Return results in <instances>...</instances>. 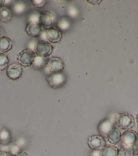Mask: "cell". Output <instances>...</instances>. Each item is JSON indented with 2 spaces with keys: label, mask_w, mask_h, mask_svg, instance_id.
Wrapping results in <instances>:
<instances>
[{
  "label": "cell",
  "mask_w": 138,
  "mask_h": 156,
  "mask_svg": "<svg viewBox=\"0 0 138 156\" xmlns=\"http://www.w3.org/2000/svg\"><path fill=\"white\" fill-rule=\"evenodd\" d=\"M40 37L41 38V40H44L50 43H57L61 40L62 32L54 26L48 29H43Z\"/></svg>",
  "instance_id": "cell-1"
},
{
  "label": "cell",
  "mask_w": 138,
  "mask_h": 156,
  "mask_svg": "<svg viewBox=\"0 0 138 156\" xmlns=\"http://www.w3.org/2000/svg\"><path fill=\"white\" fill-rule=\"evenodd\" d=\"M36 54L29 48H26L20 51L16 57L18 64L21 67H28L32 66Z\"/></svg>",
  "instance_id": "cell-2"
},
{
  "label": "cell",
  "mask_w": 138,
  "mask_h": 156,
  "mask_svg": "<svg viewBox=\"0 0 138 156\" xmlns=\"http://www.w3.org/2000/svg\"><path fill=\"white\" fill-rule=\"evenodd\" d=\"M48 85L53 88H60L63 87L67 81L66 74L63 72L49 74L46 77Z\"/></svg>",
  "instance_id": "cell-3"
},
{
  "label": "cell",
  "mask_w": 138,
  "mask_h": 156,
  "mask_svg": "<svg viewBox=\"0 0 138 156\" xmlns=\"http://www.w3.org/2000/svg\"><path fill=\"white\" fill-rule=\"evenodd\" d=\"M64 68V63L63 60L60 57L56 56H52L48 58L46 66L44 69L49 74L59 73L63 71ZM47 74V75H48Z\"/></svg>",
  "instance_id": "cell-4"
},
{
  "label": "cell",
  "mask_w": 138,
  "mask_h": 156,
  "mask_svg": "<svg viewBox=\"0 0 138 156\" xmlns=\"http://www.w3.org/2000/svg\"><path fill=\"white\" fill-rule=\"evenodd\" d=\"M134 125V119L133 116L128 113H124L117 115L116 120V127L119 129L129 130Z\"/></svg>",
  "instance_id": "cell-5"
},
{
  "label": "cell",
  "mask_w": 138,
  "mask_h": 156,
  "mask_svg": "<svg viewBox=\"0 0 138 156\" xmlns=\"http://www.w3.org/2000/svg\"><path fill=\"white\" fill-rule=\"evenodd\" d=\"M114 116L103 119L99 123L98 126L97 130L99 135L102 136L103 138H106L111 130L114 127H116V120L117 114H114Z\"/></svg>",
  "instance_id": "cell-6"
},
{
  "label": "cell",
  "mask_w": 138,
  "mask_h": 156,
  "mask_svg": "<svg viewBox=\"0 0 138 156\" xmlns=\"http://www.w3.org/2000/svg\"><path fill=\"white\" fill-rule=\"evenodd\" d=\"M53 50V46L50 43L44 40H40L37 41L33 51L39 56L48 57L52 54Z\"/></svg>",
  "instance_id": "cell-7"
},
{
  "label": "cell",
  "mask_w": 138,
  "mask_h": 156,
  "mask_svg": "<svg viewBox=\"0 0 138 156\" xmlns=\"http://www.w3.org/2000/svg\"><path fill=\"white\" fill-rule=\"evenodd\" d=\"M120 141L122 146L134 147L137 141V134L133 130H126L121 134Z\"/></svg>",
  "instance_id": "cell-8"
},
{
  "label": "cell",
  "mask_w": 138,
  "mask_h": 156,
  "mask_svg": "<svg viewBox=\"0 0 138 156\" xmlns=\"http://www.w3.org/2000/svg\"><path fill=\"white\" fill-rule=\"evenodd\" d=\"M55 16L50 11L45 10L40 13L39 24L43 29L46 30L55 26Z\"/></svg>",
  "instance_id": "cell-9"
},
{
  "label": "cell",
  "mask_w": 138,
  "mask_h": 156,
  "mask_svg": "<svg viewBox=\"0 0 138 156\" xmlns=\"http://www.w3.org/2000/svg\"><path fill=\"white\" fill-rule=\"evenodd\" d=\"M23 73L22 67L18 63H13L9 65L6 68V75L10 80H16L19 79Z\"/></svg>",
  "instance_id": "cell-10"
},
{
  "label": "cell",
  "mask_w": 138,
  "mask_h": 156,
  "mask_svg": "<svg viewBox=\"0 0 138 156\" xmlns=\"http://www.w3.org/2000/svg\"><path fill=\"white\" fill-rule=\"evenodd\" d=\"M88 145L92 150H101L106 145V143L100 135H93L88 138Z\"/></svg>",
  "instance_id": "cell-11"
},
{
  "label": "cell",
  "mask_w": 138,
  "mask_h": 156,
  "mask_svg": "<svg viewBox=\"0 0 138 156\" xmlns=\"http://www.w3.org/2000/svg\"><path fill=\"white\" fill-rule=\"evenodd\" d=\"M43 30V28L38 23H27L25 28V30L27 35L33 38L40 37Z\"/></svg>",
  "instance_id": "cell-12"
},
{
  "label": "cell",
  "mask_w": 138,
  "mask_h": 156,
  "mask_svg": "<svg viewBox=\"0 0 138 156\" xmlns=\"http://www.w3.org/2000/svg\"><path fill=\"white\" fill-rule=\"evenodd\" d=\"M120 137L121 132L120 130L117 127H114L107 135L106 138L110 144L116 146V144H118L120 141Z\"/></svg>",
  "instance_id": "cell-13"
},
{
  "label": "cell",
  "mask_w": 138,
  "mask_h": 156,
  "mask_svg": "<svg viewBox=\"0 0 138 156\" xmlns=\"http://www.w3.org/2000/svg\"><path fill=\"white\" fill-rule=\"evenodd\" d=\"M27 9L26 3L22 1H13L12 4V12L16 15H21L26 12Z\"/></svg>",
  "instance_id": "cell-14"
},
{
  "label": "cell",
  "mask_w": 138,
  "mask_h": 156,
  "mask_svg": "<svg viewBox=\"0 0 138 156\" xmlns=\"http://www.w3.org/2000/svg\"><path fill=\"white\" fill-rule=\"evenodd\" d=\"M13 16V13L10 7L2 5L0 7V21L8 22L9 21Z\"/></svg>",
  "instance_id": "cell-15"
},
{
  "label": "cell",
  "mask_w": 138,
  "mask_h": 156,
  "mask_svg": "<svg viewBox=\"0 0 138 156\" xmlns=\"http://www.w3.org/2000/svg\"><path fill=\"white\" fill-rule=\"evenodd\" d=\"M47 60H48L47 57H41L36 54L32 66L35 69H38V70L43 69L46 66Z\"/></svg>",
  "instance_id": "cell-16"
},
{
  "label": "cell",
  "mask_w": 138,
  "mask_h": 156,
  "mask_svg": "<svg viewBox=\"0 0 138 156\" xmlns=\"http://www.w3.org/2000/svg\"><path fill=\"white\" fill-rule=\"evenodd\" d=\"M119 149L115 145H105L101 149V156H117Z\"/></svg>",
  "instance_id": "cell-17"
},
{
  "label": "cell",
  "mask_w": 138,
  "mask_h": 156,
  "mask_svg": "<svg viewBox=\"0 0 138 156\" xmlns=\"http://www.w3.org/2000/svg\"><path fill=\"white\" fill-rule=\"evenodd\" d=\"M13 44L11 40L5 36L0 38V52L5 53L12 48Z\"/></svg>",
  "instance_id": "cell-18"
},
{
  "label": "cell",
  "mask_w": 138,
  "mask_h": 156,
  "mask_svg": "<svg viewBox=\"0 0 138 156\" xmlns=\"http://www.w3.org/2000/svg\"><path fill=\"white\" fill-rule=\"evenodd\" d=\"M71 26V21L67 18H61L57 22L56 27L61 32L68 30Z\"/></svg>",
  "instance_id": "cell-19"
},
{
  "label": "cell",
  "mask_w": 138,
  "mask_h": 156,
  "mask_svg": "<svg viewBox=\"0 0 138 156\" xmlns=\"http://www.w3.org/2000/svg\"><path fill=\"white\" fill-rule=\"evenodd\" d=\"M11 134L7 129L0 130V143L3 145L9 144L11 141Z\"/></svg>",
  "instance_id": "cell-20"
},
{
  "label": "cell",
  "mask_w": 138,
  "mask_h": 156,
  "mask_svg": "<svg viewBox=\"0 0 138 156\" xmlns=\"http://www.w3.org/2000/svg\"><path fill=\"white\" fill-rule=\"evenodd\" d=\"M135 151L134 147H128L122 146L119 149L117 156H134Z\"/></svg>",
  "instance_id": "cell-21"
},
{
  "label": "cell",
  "mask_w": 138,
  "mask_h": 156,
  "mask_svg": "<svg viewBox=\"0 0 138 156\" xmlns=\"http://www.w3.org/2000/svg\"><path fill=\"white\" fill-rule=\"evenodd\" d=\"M9 65V59L7 55L4 54L0 52V72L4 71Z\"/></svg>",
  "instance_id": "cell-22"
},
{
  "label": "cell",
  "mask_w": 138,
  "mask_h": 156,
  "mask_svg": "<svg viewBox=\"0 0 138 156\" xmlns=\"http://www.w3.org/2000/svg\"><path fill=\"white\" fill-rule=\"evenodd\" d=\"M40 16V13L39 12L36 11V10L31 12L29 13V15H28V17H27L28 23L32 22V23H39Z\"/></svg>",
  "instance_id": "cell-23"
},
{
  "label": "cell",
  "mask_w": 138,
  "mask_h": 156,
  "mask_svg": "<svg viewBox=\"0 0 138 156\" xmlns=\"http://www.w3.org/2000/svg\"><path fill=\"white\" fill-rule=\"evenodd\" d=\"M9 152L10 154H11L13 156H16V155H18L19 152H20V150H19V147L18 146V145H17L15 143H12V144H9Z\"/></svg>",
  "instance_id": "cell-24"
},
{
  "label": "cell",
  "mask_w": 138,
  "mask_h": 156,
  "mask_svg": "<svg viewBox=\"0 0 138 156\" xmlns=\"http://www.w3.org/2000/svg\"><path fill=\"white\" fill-rule=\"evenodd\" d=\"M67 13L69 16L74 18L78 15V10L74 5H72L68 7L67 10Z\"/></svg>",
  "instance_id": "cell-25"
},
{
  "label": "cell",
  "mask_w": 138,
  "mask_h": 156,
  "mask_svg": "<svg viewBox=\"0 0 138 156\" xmlns=\"http://www.w3.org/2000/svg\"><path fill=\"white\" fill-rule=\"evenodd\" d=\"M30 2L36 8H41L43 7L46 3V1L45 0H33L31 1Z\"/></svg>",
  "instance_id": "cell-26"
},
{
  "label": "cell",
  "mask_w": 138,
  "mask_h": 156,
  "mask_svg": "<svg viewBox=\"0 0 138 156\" xmlns=\"http://www.w3.org/2000/svg\"><path fill=\"white\" fill-rule=\"evenodd\" d=\"M89 156H101V150H92Z\"/></svg>",
  "instance_id": "cell-27"
},
{
  "label": "cell",
  "mask_w": 138,
  "mask_h": 156,
  "mask_svg": "<svg viewBox=\"0 0 138 156\" xmlns=\"http://www.w3.org/2000/svg\"><path fill=\"white\" fill-rule=\"evenodd\" d=\"M0 156H13L9 152L6 151H0Z\"/></svg>",
  "instance_id": "cell-28"
},
{
  "label": "cell",
  "mask_w": 138,
  "mask_h": 156,
  "mask_svg": "<svg viewBox=\"0 0 138 156\" xmlns=\"http://www.w3.org/2000/svg\"><path fill=\"white\" fill-rule=\"evenodd\" d=\"M87 2L92 5H98L99 3L102 2V1H88Z\"/></svg>",
  "instance_id": "cell-29"
},
{
  "label": "cell",
  "mask_w": 138,
  "mask_h": 156,
  "mask_svg": "<svg viewBox=\"0 0 138 156\" xmlns=\"http://www.w3.org/2000/svg\"><path fill=\"white\" fill-rule=\"evenodd\" d=\"M16 156H30V155L26 152H19Z\"/></svg>",
  "instance_id": "cell-30"
},
{
  "label": "cell",
  "mask_w": 138,
  "mask_h": 156,
  "mask_svg": "<svg viewBox=\"0 0 138 156\" xmlns=\"http://www.w3.org/2000/svg\"><path fill=\"white\" fill-rule=\"evenodd\" d=\"M3 37V30L0 27V38Z\"/></svg>",
  "instance_id": "cell-31"
},
{
  "label": "cell",
  "mask_w": 138,
  "mask_h": 156,
  "mask_svg": "<svg viewBox=\"0 0 138 156\" xmlns=\"http://www.w3.org/2000/svg\"><path fill=\"white\" fill-rule=\"evenodd\" d=\"M3 4H4V1L0 0V7H1L2 5H3Z\"/></svg>",
  "instance_id": "cell-32"
},
{
  "label": "cell",
  "mask_w": 138,
  "mask_h": 156,
  "mask_svg": "<svg viewBox=\"0 0 138 156\" xmlns=\"http://www.w3.org/2000/svg\"><path fill=\"white\" fill-rule=\"evenodd\" d=\"M134 156H138V154L136 153V154H134Z\"/></svg>",
  "instance_id": "cell-33"
}]
</instances>
